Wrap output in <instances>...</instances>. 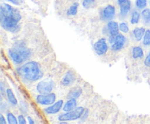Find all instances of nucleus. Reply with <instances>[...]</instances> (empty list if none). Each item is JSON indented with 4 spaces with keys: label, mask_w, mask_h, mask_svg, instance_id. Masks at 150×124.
Here are the masks:
<instances>
[{
    "label": "nucleus",
    "mask_w": 150,
    "mask_h": 124,
    "mask_svg": "<svg viewBox=\"0 0 150 124\" xmlns=\"http://www.w3.org/2000/svg\"><path fill=\"white\" fill-rule=\"evenodd\" d=\"M146 29L144 27H136L133 30V35L136 41H141L143 39Z\"/></svg>",
    "instance_id": "nucleus-16"
},
{
    "label": "nucleus",
    "mask_w": 150,
    "mask_h": 124,
    "mask_svg": "<svg viewBox=\"0 0 150 124\" xmlns=\"http://www.w3.org/2000/svg\"><path fill=\"white\" fill-rule=\"evenodd\" d=\"M141 15L137 10H133L131 14V18H130V23L131 24H137L139 23L140 20Z\"/></svg>",
    "instance_id": "nucleus-20"
},
{
    "label": "nucleus",
    "mask_w": 150,
    "mask_h": 124,
    "mask_svg": "<svg viewBox=\"0 0 150 124\" xmlns=\"http://www.w3.org/2000/svg\"><path fill=\"white\" fill-rule=\"evenodd\" d=\"M130 9H131V1L130 0H127L124 3L120 4V14L121 17H126L129 13V12L130 11Z\"/></svg>",
    "instance_id": "nucleus-14"
},
{
    "label": "nucleus",
    "mask_w": 150,
    "mask_h": 124,
    "mask_svg": "<svg viewBox=\"0 0 150 124\" xmlns=\"http://www.w3.org/2000/svg\"><path fill=\"white\" fill-rule=\"evenodd\" d=\"M7 123L9 124H17L18 123V118L15 116L14 114H13L12 112H8L7 113Z\"/></svg>",
    "instance_id": "nucleus-22"
},
{
    "label": "nucleus",
    "mask_w": 150,
    "mask_h": 124,
    "mask_svg": "<svg viewBox=\"0 0 150 124\" xmlns=\"http://www.w3.org/2000/svg\"><path fill=\"white\" fill-rule=\"evenodd\" d=\"M88 115H89V110H88V109H85L84 112H83V115H82V117L81 118V119L82 120H85L86 119V118L88 117Z\"/></svg>",
    "instance_id": "nucleus-29"
},
{
    "label": "nucleus",
    "mask_w": 150,
    "mask_h": 124,
    "mask_svg": "<svg viewBox=\"0 0 150 124\" xmlns=\"http://www.w3.org/2000/svg\"><path fill=\"white\" fill-rule=\"evenodd\" d=\"M85 109L82 106H77L73 110L69 112H64V113L60 114L58 116V120L59 122L62 121H73L78 119H80L83 115Z\"/></svg>",
    "instance_id": "nucleus-4"
},
{
    "label": "nucleus",
    "mask_w": 150,
    "mask_h": 124,
    "mask_svg": "<svg viewBox=\"0 0 150 124\" xmlns=\"http://www.w3.org/2000/svg\"><path fill=\"white\" fill-rule=\"evenodd\" d=\"M147 5V0H136V6L139 10H144Z\"/></svg>",
    "instance_id": "nucleus-25"
},
{
    "label": "nucleus",
    "mask_w": 150,
    "mask_h": 124,
    "mask_svg": "<svg viewBox=\"0 0 150 124\" xmlns=\"http://www.w3.org/2000/svg\"><path fill=\"white\" fill-rule=\"evenodd\" d=\"M119 26H120V31L121 32H122V33L127 34L130 31V28H129L128 24L126 22H121L120 23H119Z\"/></svg>",
    "instance_id": "nucleus-24"
},
{
    "label": "nucleus",
    "mask_w": 150,
    "mask_h": 124,
    "mask_svg": "<svg viewBox=\"0 0 150 124\" xmlns=\"http://www.w3.org/2000/svg\"><path fill=\"white\" fill-rule=\"evenodd\" d=\"M132 56L134 59L143 58L144 56L143 48L141 46H135L132 49Z\"/></svg>",
    "instance_id": "nucleus-17"
},
{
    "label": "nucleus",
    "mask_w": 150,
    "mask_h": 124,
    "mask_svg": "<svg viewBox=\"0 0 150 124\" xmlns=\"http://www.w3.org/2000/svg\"><path fill=\"white\" fill-rule=\"evenodd\" d=\"M17 72L23 80L28 82L38 81L43 76L40 65L33 61L23 64L17 69Z\"/></svg>",
    "instance_id": "nucleus-2"
},
{
    "label": "nucleus",
    "mask_w": 150,
    "mask_h": 124,
    "mask_svg": "<svg viewBox=\"0 0 150 124\" xmlns=\"http://www.w3.org/2000/svg\"><path fill=\"white\" fill-rule=\"evenodd\" d=\"M141 15H142V19L144 20V21L145 23H148L150 22V10L149 9L145 8L144 10H142V13H141Z\"/></svg>",
    "instance_id": "nucleus-21"
},
{
    "label": "nucleus",
    "mask_w": 150,
    "mask_h": 124,
    "mask_svg": "<svg viewBox=\"0 0 150 124\" xmlns=\"http://www.w3.org/2000/svg\"><path fill=\"white\" fill-rule=\"evenodd\" d=\"M93 48L95 52L98 55H105L108 50V45L107 43L106 39L105 38H100L94 43Z\"/></svg>",
    "instance_id": "nucleus-7"
},
{
    "label": "nucleus",
    "mask_w": 150,
    "mask_h": 124,
    "mask_svg": "<svg viewBox=\"0 0 150 124\" xmlns=\"http://www.w3.org/2000/svg\"><path fill=\"white\" fill-rule=\"evenodd\" d=\"M79 3L75 2L70 6L68 8V10H67V15L68 16H73L76 15L78 13V9H79Z\"/></svg>",
    "instance_id": "nucleus-19"
},
{
    "label": "nucleus",
    "mask_w": 150,
    "mask_h": 124,
    "mask_svg": "<svg viewBox=\"0 0 150 124\" xmlns=\"http://www.w3.org/2000/svg\"><path fill=\"white\" fill-rule=\"evenodd\" d=\"M6 96L10 104L13 106H16L18 104V100L11 88L6 89Z\"/></svg>",
    "instance_id": "nucleus-18"
},
{
    "label": "nucleus",
    "mask_w": 150,
    "mask_h": 124,
    "mask_svg": "<svg viewBox=\"0 0 150 124\" xmlns=\"http://www.w3.org/2000/svg\"><path fill=\"white\" fill-rule=\"evenodd\" d=\"M143 45L145 46H149L150 45V29H146L143 37Z\"/></svg>",
    "instance_id": "nucleus-23"
},
{
    "label": "nucleus",
    "mask_w": 150,
    "mask_h": 124,
    "mask_svg": "<svg viewBox=\"0 0 150 124\" xmlns=\"http://www.w3.org/2000/svg\"><path fill=\"white\" fill-rule=\"evenodd\" d=\"M10 2L13 3V4H16V5H18V4H21V0H7Z\"/></svg>",
    "instance_id": "nucleus-31"
},
{
    "label": "nucleus",
    "mask_w": 150,
    "mask_h": 124,
    "mask_svg": "<svg viewBox=\"0 0 150 124\" xmlns=\"http://www.w3.org/2000/svg\"><path fill=\"white\" fill-rule=\"evenodd\" d=\"M77 107V101L76 99H69L63 106V111L64 112H69V111L73 110Z\"/></svg>",
    "instance_id": "nucleus-15"
},
{
    "label": "nucleus",
    "mask_w": 150,
    "mask_h": 124,
    "mask_svg": "<svg viewBox=\"0 0 150 124\" xmlns=\"http://www.w3.org/2000/svg\"><path fill=\"white\" fill-rule=\"evenodd\" d=\"M21 15L17 9L9 4L3 3L0 6V24L2 29L11 33H17L20 30L19 22Z\"/></svg>",
    "instance_id": "nucleus-1"
},
{
    "label": "nucleus",
    "mask_w": 150,
    "mask_h": 124,
    "mask_svg": "<svg viewBox=\"0 0 150 124\" xmlns=\"http://www.w3.org/2000/svg\"><path fill=\"white\" fill-rule=\"evenodd\" d=\"M144 65L146 66V67H149L150 68V51L149 53H148L147 56L145 58L144 61Z\"/></svg>",
    "instance_id": "nucleus-28"
},
{
    "label": "nucleus",
    "mask_w": 150,
    "mask_h": 124,
    "mask_svg": "<svg viewBox=\"0 0 150 124\" xmlns=\"http://www.w3.org/2000/svg\"><path fill=\"white\" fill-rule=\"evenodd\" d=\"M82 94V88L79 86H74L71 88L67 95V99H78Z\"/></svg>",
    "instance_id": "nucleus-13"
},
{
    "label": "nucleus",
    "mask_w": 150,
    "mask_h": 124,
    "mask_svg": "<svg viewBox=\"0 0 150 124\" xmlns=\"http://www.w3.org/2000/svg\"><path fill=\"white\" fill-rule=\"evenodd\" d=\"M95 0H83V2H82V5L84 8L88 9L94 4Z\"/></svg>",
    "instance_id": "nucleus-26"
},
{
    "label": "nucleus",
    "mask_w": 150,
    "mask_h": 124,
    "mask_svg": "<svg viewBox=\"0 0 150 124\" xmlns=\"http://www.w3.org/2000/svg\"><path fill=\"white\" fill-rule=\"evenodd\" d=\"M18 123L20 124H26L27 123L26 119L23 115H19L18 116Z\"/></svg>",
    "instance_id": "nucleus-27"
},
{
    "label": "nucleus",
    "mask_w": 150,
    "mask_h": 124,
    "mask_svg": "<svg viewBox=\"0 0 150 124\" xmlns=\"http://www.w3.org/2000/svg\"><path fill=\"white\" fill-rule=\"evenodd\" d=\"M54 87V83L51 79H44L40 80L37 85V91L40 94H47L52 92Z\"/></svg>",
    "instance_id": "nucleus-5"
},
{
    "label": "nucleus",
    "mask_w": 150,
    "mask_h": 124,
    "mask_svg": "<svg viewBox=\"0 0 150 124\" xmlns=\"http://www.w3.org/2000/svg\"><path fill=\"white\" fill-rule=\"evenodd\" d=\"M63 106H64V101L60 99L45 108L43 109V112L48 115H55L59 112V111L63 108Z\"/></svg>",
    "instance_id": "nucleus-8"
},
{
    "label": "nucleus",
    "mask_w": 150,
    "mask_h": 124,
    "mask_svg": "<svg viewBox=\"0 0 150 124\" xmlns=\"http://www.w3.org/2000/svg\"><path fill=\"white\" fill-rule=\"evenodd\" d=\"M0 123L6 124L7 123V120H6V118H4L2 114H0Z\"/></svg>",
    "instance_id": "nucleus-30"
},
{
    "label": "nucleus",
    "mask_w": 150,
    "mask_h": 124,
    "mask_svg": "<svg viewBox=\"0 0 150 124\" xmlns=\"http://www.w3.org/2000/svg\"><path fill=\"white\" fill-rule=\"evenodd\" d=\"M105 28H106L107 32L109 34V36H111V35L115 36V35L120 34L119 33L120 32V26H119V23L117 22L114 21V20H109Z\"/></svg>",
    "instance_id": "nucleus-12"
},
{
    "label": "nucleus",
    "mask_w": 150,
    "mask_h": 124,
    "mask_svg": "<svg viewBox=\"0 0 150 124\" xmlns=\"http://www.w3.org/2000/svg\"><path fill=\"white\" fill-rule=\"evenodd\" d=\"M75 81H76V75L73 71L69 70L63 76L61 80V84L64 87H69V86L72 85Z\"/></svg>",
    "instance_id": "nucleus-11"
},
{
    "label": "nucleus",
    "mask_w": 150,
    "mask_h": 124,
    "mask_svg": "<svg viewBox=\"0 0 150 124\" xmlns=\"http://www.w3.org/2000/svg\"><path fill=\"white\" fill-rule=\"evenodd\" d=\"M36 102L42 106H49L52 104L57 100V95L54 93H47V94H40L36 96Z\"/></svg>",
    "instance_id": "nucleus-6"
},
{
    "label": "nucleus",
    "mask_w": 150,
    "mask_h": 124,
    "mask_svg": "<svg viewBox=\"0 0 150 124\" xmlns=\"http://www.w3.org/2000/svg\"><path fill=\"white\" fill-rule=\"evenodd\" d=\"M127 1V0H117V2H118V4L120 5V4H122V3H124L125 1Z\"/></svg>",
    "instance_id": "nucleus-33"
},
{
    "label": "nucleus",
    "mask_w": 150,
    "mask_h": 124,
    "mask_svg": "<svg viewBox=\"0 0 150 124\" xmlns=\"http://www.w3.org/2000/svg\"><path fill=\"white\" fill-rule=\"evenodd\" d=\"M116 8L114 5L108 4L103 9L101 12V18L104 20H112L115 17Z\"/></svg>",
    "instance_id": "nucleus-10"
},
{
    "label": "nucleus",
    "mask_w": 150,
    "mask_h": 124,
    "mask_svg": "<svg viewBox=\"0 0 150 124\" xmlns=\"http://www.w3.org/2000/svg\"><path fill=\"white\" fill-rule=\"evenodd\" d=\"M127 42V39L122 34H118L116 36L114 42L111 45V49L113 51H119L122 49Z\"/></svg>",
    "instance_id": "nucleus-9"
},
{
    "label": "nucleus",
    "mask_w": 150,
    "mask_h": 124,
    "mask_svg": "<svg viewBox=\"0 0 150 124\" xmlns=\"http://www.w3.org/2000/svg\"><path fill=\"white\" fill-rule=\"evenodd\" d=\"M27 120H28V123L29 124H35V120H34V119L31 116L27 117Z\"/></svg>",
    "instance_id": "nucleus-32"
},
{
    "label": "nucleus",
    "mask_w": 150,
    "mask_h": 124,
    "mask_svg": "<svg viewBox=\"0 0 150 124\" xmlns=\"http://www.w3.org/2000/svg\"><path fill=\"white\" fill-rule=\"evenodd\" d=\"M8 55L16 64H21L30 57V51L23 46H16L8 50Z\"/></svg>",
    "instance_id": "nucleus-3"
}]
</instances>
